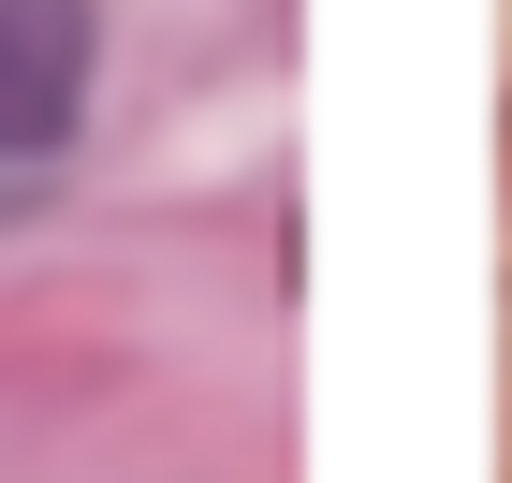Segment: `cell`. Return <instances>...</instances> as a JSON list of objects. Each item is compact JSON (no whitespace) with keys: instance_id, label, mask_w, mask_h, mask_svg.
<instances>
[{"instance_id":"1","label":"cell","mask_w":512,"mask_h":483,"mask_svg":"<svg viewBox=\"0 0 512 483\" xmlns=\"http://www.w3.org/2000/svg\"><path fill=\"white\" fill-rule=\"evenodd\" d=\"M88 103V0H0V161L59 147Z\"/></svg>"}]
</instances>
